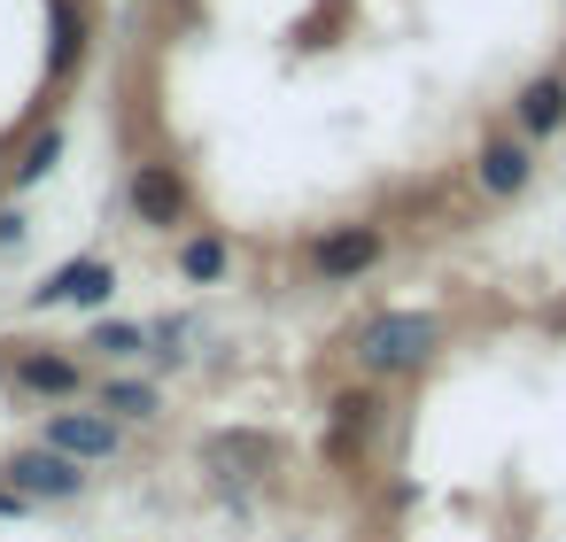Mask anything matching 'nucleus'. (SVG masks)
Listing matches in <instances>:
<instances>
[{
  "label": "nucleus",
  "mask_w": 566,
  "mask_h": 542,
  "mask_svg": "<svg viewBox=\"0 0 566 542\" xmlns=\"http://www.w3.org/2000/svg\"><path fill=\"white\" fill-rule=\"evenodd\" d=\"M48 9H55V55H48V71L71 78L78 55H86V40H94V17H86V0H48Z\"/></svg>",
  "instance_id": "obj_12"
},
{
  "label": "nucleus",
  "mask_w": 566,
  "mask_h": 542,
  "mask_svg": "<svg viewBox=\"0 0 566 542\" xmlns=\"http://www.w3.org/2000/svg\"><path fill=\"white\" fill-rule=\"evenodd\" d=\"M125 210L148 225V233H187V217H195V187H187V171L179 163H133V179H125Z\"/></svg>",
  "instance_id": "obj_2"
},
{
  "label": "nucleus",
  "mask_w": 566,
  "mask_h": 542,
  "mask_svg": "<svg viewBox=\"0 0 566 542\" xmlns=\"http://www.w3.org/2000/svg\"><path fill=\"white\" fill-rule=\"evenodd\" d=\"M94 403H102V411H109L117 426H148V418L164 411V395H156L148 380H125V372H109V380L94 387Z\"/></svg>",
  "instance_id": "obj_11"
},
{
  "label": "nucleus",
  "mask_w": 566,
  "mask_h": 542,
  "mask_svg": "<svg viewBox=\"0 0 566 542\" xmlns=\"http://www.w3.org/2000/svg\"><path fill=\"white\" fill-rule=\"evenodd\" d=\"M55 163H63V125H48V132H32V140H24V156H17V171H9V187L24 194V187H40Z\"/></svg>",
  "instance_id": "obj_14"
},
{
  "label": "nucleus",
  "mask_w": 566,
  "mask_h": 542,
  "mask_svg": "<svg viewBox=\"0 0 566 542\" xmlns=\"http://www.w3.org/2000/svg\"><path fill=\"white\" fill-rule=\"evenodd\" d=\"M512 125H520L527 140H551V132L566 125V78H527V86L512 94Z\"/></svg>",
  "instance_id": "obj_10"
},
{
  "label": "nucleus",
  "mask_w": 566,
  "mask_h": 542,
  "mask_svg": "<svg viewBox=\"0 0 566 542\" xmlns=\"http://www.w3.org/2000/svg\"><path fill=\"white\" fill-rule=\"evenodd\" d=\"M187 341H195L187 318H156L148 326V357H164V364H187Z\"/></svg>",
  "instance_id": "obj_16"
},
{
  "label": "nucleus",
  "mask_w": 566,
  "mask_h": 542,
  "mask_svg": "<svg viewBox=\"0 0 566 542\" xmlns=\"http://www.w3.org/2000/svg\"><path fill=\"white\" fill-rule=\"evenodd\" d=\"M9 380L24 395H40V403H78L86 395V364L71 349H17L9 357Z\"/></svg>",
  "instance_id": "obj_7"
},
{
  "label": "nucleus",
  "mask_w": 566,
  "mask_h": 542,
  "mask_svg": "<svg viewBox=\"0 0 566 542\" xmlns=\"http://www.w3.org/2000/svg\"><path fill=\"white\" fill-rule=\"evenodd\" d=\"M434 349H442V318H434V310H380V318H365L357 341H349L357 372H373V380H403V372L434 364Z\"/></svg>",
  "instance_id": "obj_1"
},
{
  "label": "nucleus",
  "mask_w": 566,
  "mask_h": 542,
  "mask_svg": "<svg viewBox=\"0 0 566 542\" xmlns=\"http://www.w3.org/2000/svg\"><path fill=\"white\" fill-rule=\"evenodd\" d=\"M9 511H24V496H17L9 480H0V519H9Z\"/></svg>",
  "instance_id": "obj_18"
},
{
  "label": "nucleus",
  "mask_w": 566,
  "mask_h": 542,
  "mask_svg": "<svg viewBox=\"0 0 566 542\" xmlns=\"http://www.w3.org/2000/svg\"><path fill=\"white\" fill-rule=\"evenodd\" d=\"M86 349H102L109 364H125V357H140V349H148V326H133V318H109V310H102V318H94V333H86Z\"/></svg>",
  "instance_id": "obj_15"
},
{
  "label": "nucleus",
  "mask_w": 566,
  "mask_h": 542,
  "mask_svg": "<svg viewBox=\"0 0 566 542\" xmlns=\"http://www.w3.org/2000/svg\"><path fill=\"white\" fill-rule=\"evenodd\" d=\"M40 442L63 449V457H78V465H109V457L125 449V426H117L102 403H94V411H48Z\"/></svg>",
  "instance_id": "obj_6"
},
{
  "label": "nucleus",
  "mask_w": 566,
  "mask_h": 542,
  "mask_svg": "<svg viewBox=\"0 0 566 542\" xmlns=\"http://www.w3.org/2000/svg\"><path fill=\"white\" fill-rule=\"evenodd\" d=\"M380 256H388V233H380V225H326V233L311 241V279L357 287L365 272H380Z\"/></svg>",
  "instance_id": "obj_3"
},
{
  "label": "nucleus",
  "mask_w": 566,
  "mask_h": 542,
  "mask_svg": "<svg viewBox=\"0 0 566 542\" xmlns=\"http://www.w3.org/2000/svg\"><path fill=\"white\" fill-rule=\"evenodd\" d=\"M0 248H24V210H0Z\"/></svg>",
  "instance_id": "obj_17"
},
{
  "label": "nucleus",
  "mask_w": 566,
  "mask_h": 542,
  "mask_svg": "<svg viewBox=\"0 0 566 542\" xmlns=\"http://www.w3.org/2000/svg\"><path fill=\"white\" fill-rule=\"evenodd\" d=\"M473 179H481V194H496V202L527 194V187H535V156H527V140H512V132L481 140V156H473Z\"/></svg>",
  "instance_id": "obj_8"
},
{
  "label": "nucleus",
  "mask_w": 566,
  "mask_h": 542,
  "mask_svg": "<svg viewBox=\"0 0 566 542\" xmlns=\"http://www.w3.org/2000/svg\"><path fill=\"white\" fill-rule=\"evenodd\" d=\"M0 480H9L24 503H71V496H86V465L63 457V449H48V442L17 449L9 465H0Z\"/></svg>",
  "instance_id": "obj_4"
},
{
  "label": "nucleus",
  "mask_w": 566,
  "mask_h": 542,
  "mask_svg": "<svg viewBox=\"0 0 566 542\" xmlns=\"http://www.w3.org/2000/svg\"><path fill=\"white\" fill-rule=\"evenodd\" d=\"M171 264H179V279H187V287H218V279L233 272V241H226V233H210V225H187V233H179V248H171Z\"/></svg>",
  "instance_id": "obj_9"
},
{
  "label": "nucleus",
  "mask_w": 566,
  "mask_h": 542,
  "mask_svg": "<svg viewBox=\"0 0 566 542\" xmlns=\"http://www.w3.org/2000/svg\"><path fill=\"white\" fill-rule=\"evenodd\" d=\"M109 295H117V264L109 256H71V264H55L40 287H32V310H109Z\"/></svg>",
  "instance_id": "obj_5"
},
{
  "label": "nucleus",
  "mask_w": 566,
  "mask_h": 542,
  "mask_svg": "<svg viewBox=\"0 0 566 542\" xmlns=\"http://www.w3.org/2000/svg\"><path fill=\"white\" fill-rule=\"evenodd\" d=\"M373 411H380L373 387H342V395H334V457H349V449L373 434Z\"/></svg>",
  "instance_id": "obj_13"
}]
</instances>
